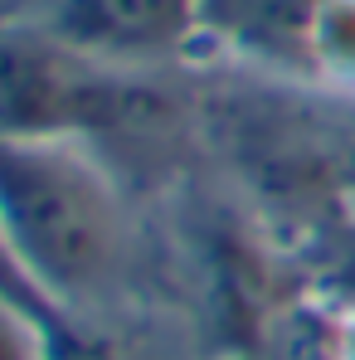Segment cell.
<instances>
[{
  "label": "cell",
  "mask_w": 355,
  "mask_h": 360,
  "mask_svg": "<svg viewBox=\"0 0 355 360\" xmlns=\"http://www.w3.org/2000/svg\"><path fill=\"white\" fill-rule=\"evenodd\" d=\"M0 248L44 311H108L136 273V224L88 141L0 136Z\"/></svg>",
  "instance_id": "obj_1"
},
{
  "label": "cell",
  "mask_w": 355,
  "mask_h": 360,
  "mask_svg": "<svg viewBox=\"0 0 355 360\" xmlns=\"http://www.w3.org/2000/svg\"><path fill=\"white\" fill-rule=\"evenodd\" d=\"M161 112L146 73L98 63L0 15V136L98 141Z\"/></svg>",
  "instance_id": "obj_2"
},
{
  "label": "cell",
  "mask_w": 355,
  "mask_h": 360,
  "mask_svg": "<svg viewBox=\"0 0 355 360\" xmlns=\"http://www.w3.org/2000/svg\"><path fill=\"white\" fill-rule=\"evenodd\" d=\"M0 15L131 73L176 63L200 39V0H0Z\"/></svg>",
  "instance_id": "obj_3"
},
{
  "label": "cell",
  "mask_w": 355,
  "mask_h": 360,
  "mask_svg": "<svg viewBox=\"0 0 355 360\" xmlns=\"http://www.w3.org/2000/svg\"><path fill=\"white\" fill-rule=\"evenodd\" d=\"M321 0H200V39L229 44L258 63L311 68Z\"/></svg>",
  "instance_id": "obj_4"
},
{
  "label": "cell",
  "mask_w": 355,
  "mask_h": 360,
  "mask_svg": "<svg viewBox=\"0 0 355 360\" xmlns=\"http://www.w3.org/2000/svg\"><path fill=\"white\" fill-rule=\"evenodd\" d=\"M54 321L0 283V360H49Z\"/></svg>",
  "instance_id": "obj_5"
},
{
  "label": "cell",
  "mask_w": 355,
  "mask_h": 360,
  "mask_svg": "<svg viewBox=\"0 0 355 360\" xmlns=\"http://www.w3.org/2000/svg\"><path fill=\"white\" fill-rule=\"evenodd\" d=\"M311 68L355 83V0H321L311 30Z\"/></svg>",
  "instance_id": "obj_6"
}]
</instances>
